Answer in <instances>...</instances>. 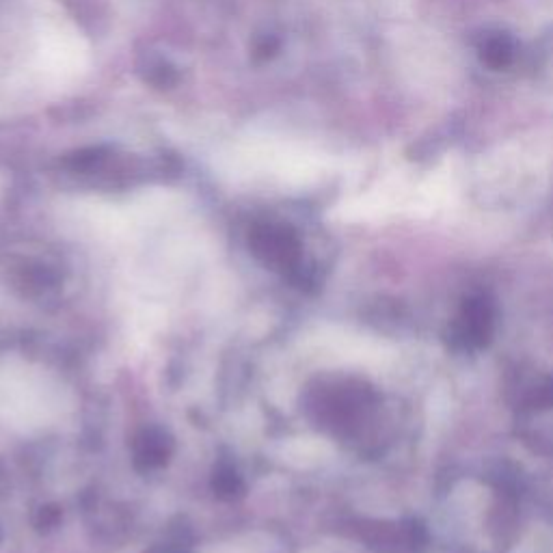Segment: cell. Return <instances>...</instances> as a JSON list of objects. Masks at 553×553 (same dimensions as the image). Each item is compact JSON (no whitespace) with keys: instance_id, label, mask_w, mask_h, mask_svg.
Returning <instances> with one entry per match:
<instances>
[{"instance_id":"cell-1","label":"cell","mask_w":553,"mask_h":553,"mask_svg":"<svg viewBox=\"0 0 553 553\" xmlns=\"http://www.w3.org/2000/svg\"><path fill=\"white\" fill-rule=\"evenodd\" d=\"M495 331V303L489 294H474L463 303L450 325V344L456 350H480Z\"/></svg>"},{"instance_id":"cell-2","label":"cell","mask_w":553,"mask_h":553,"mask_svg":"<svg viewBox=\"0 0 553 553\" xmlns=\"http://www.w3.org/2000/svg\"><path fill=\"white\" fill-rule=\"evenodd\" d=\"M482 59L487 61L493 67H504L512 61V55H515V46H512V39L497 33L484 39V44L480 48Z\"/></svg>"}]
</instances>
